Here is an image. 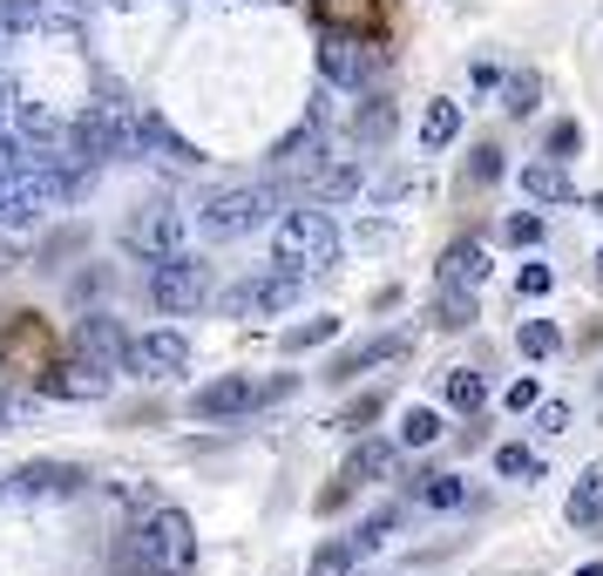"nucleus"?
Listing matches in <instances>:
<instances>
[{"instance_id":"nucleus-13","label":"nucleus","mask_w":603,"mask_h":576,"mask_svg":"<svg viewBox=\"0 0 603 576\" xmlns=\"http://www.w3.org/2000/svg\"><path fill=\"white\" fill-rule=\"evenodd\" d=\"M488 272H495V265H488V244H482V237H455L448 252H441V265H435V285H441V292H482Z\"/></svg>"},{"instance_id":"nucleus-34","label":"nucleus","mask_w":603,"mask_h":576,"mask_svg":"<svg viewBox=\"0 0 603 576\" xmlns=\"http://www.w3.org/2000/svg\"><path fill=\"white\" fill-rule=\"evenodd\" d=\"M393 136V102L373 96V109H360V143H387Z\"/></svg>"},{"instance_id":"nucleus-36","label":"nucleus","mask_w":603,"mask_h":576,"mask_svg":"<svg viewBox=\"0 0 603 576\" xmlns=\"http://www.w3.org/2000/svg\"><path fill=\"white\" fill-rule=\"evenodd\" d=\"M312 576H353V543H325L312 556Z\"/></svg>"},{"instance_id":"nucleus-23","label":"nucleus","mask_w":603,"mask_h":576,"mask_svg":"<svg viewBox=\"0 0 603 576\" xmlns=\"http://www.w3.org/2000/svg\"><path fill=\"white\" fill-rule=\"evenodd\" d=\"M407 496L427 502V509H461V502H468V481H461V475H414Z\"/></svg>"},{"instance_id":"nucleus-48","label":"nucleus","mask_w":603,"mask_h":576,"mask_svg":"<svg viewBox=\"0 0 603 576\" xmlns=\"http://www.w3.org/2000/svg\"><path fill=\"white\" fill-rule=\"evenodd\" d=\"M590 211H596V217H603V197H590Z\"/></svg>"},{"instance_id":"nucleus-15","label":"nucleus","mask_w":603,"mask_h":576,"mask_svg":"<svg viewBox=\"0 0 603 576\" xmlns=\"http://www.w3.org/2000/svg\"><path fill=\"white\" fill-rule=\"evenodd\" d=\"M393 461H400V455H393L387 441H360V448L347 455V468H339V481H332L325 496H319V509H339V502H347L360 481H373V475H393Z\"/></svg>"},{"instance_id":"nucleus-19","label":"nucleus","mask_w":603,"mask_h":576,"mask_svg":"<svg viewBox=\"0 0 603 576\" xmlns=\"http://www.w3.org/2000/svg\"><path fill=\"white\" fill-rule=\"evenodd\" d=\"M14 129H21V149L28 156H61V116L55 109H41V102H14Z\"/></svg>"},{"instance_id":"nucleus-20","label":"nucleus","mask_w":603,"mask_h":576,"mask_svg":"<svg viewBox=\"0 0 603 576\" xmlns=\"http://www.w3.org/2000/svg\"><path fill=\"white\" fill-rule=\"evenodd\" d=\"M14 360H28L35 373L48 367V325H41L35 312H21L8 333H0V367H14Z\"/></svg>"},{"instance_id":"nucleus-49","label":"nucleus","mask_w":603,"mask_h":576,"mask_svg":"<svg viewBox=\"0 0 603 576\" xmlns=\"http://www.w3.org/2000/svg\"><path fill=\"white\" fill-rule=\"evenodd\" d=\"M596 279H603V252H596Z\"/></svg>"},{"instance_id":"nucleus-21","label":"nucleus","mask_w":603,"mask_h":576,"mask_svg":"<svg viewBox=\"0 0 603 576\" xmlns=\"http://www.w3.org/2000/svg\"><path fill=\"white\" fill-rule=\"evenodd\" d=\"M523 197L563 211V204H576V184H570V170H563L556 156H543V163H523Z\"/></svg>"},{"instance_id":"nucleus-2","label":"nucleus","mask_w":603,"mask_h":576,"mask_svg":"<svg viewBox=\"0 0 603 576\" xmlns=\"http://www.w3.org/2000/svg\"><path fill=\"white\" fill-rule=\"evenodd\" d=\"M272 258H279V272H325L332 258H339V224L325 217V204H299V211H285L279 217V231H272Z\"/></svg>"},{"instance_id":"nucleus-41","label":"nucleus","mask_w":603,"mask_h":576,"mask_svg":"<svg viewBox=\"0 0 603 576\" xmlns=\"http://www.w3.org/2000/svg\"><path fill=\"white\" fill-rule=\"evenodd\" d=\"M536 428L543 435H570V407L563 400H536Z\"/></svg>"},{"instance_id":"nucleus-40","label":"nucleus","mask_w":603,"mask_h":576,"mask_svg":"<svg viewBox=\"0 0 603 576\" xmlns=\"http://www.w3.org/2000/svg\"><path fill=\"white\" fill-rule=\"evenodd\" d=\"M576 149H583V129H576V123H556V129H549V156H556V163H570Z\"/></svg>"},{"instance_id":"nucleus-10","label":"nucleus","mask_w":603,"mask_h":576,"mask_svg":"<svg viewBox=\"0 0 603 576\" xmlns=\"http://www.w3.org/2000/svg\"><path fill=\"white\" fill-rule=\"evenodd\" d=\"M319 149H325V102H319V109H312V116H305L279 149H272V177H279L285 191H299V184L319 170Z\"/></svg>"},{"instance_id":"nucleus-18","label":"nucleus","mask_w":603,"mask_h":576,"mask_svg":"<svg viewBox=\"0 0 603 576\" xmlns=\"http://www.w3.org/2000/svg\"><path fill=\"white\" fill-rule=\"evenodd\" d=\"M109 380H116V373H103V367H89V360H81V367H41V373H35V387H41L48 400H103Z\"/></svg>"},{"instance_id":"nucleus-14","label":"nucleus","mask_w":603,"mask_h":576,"mask_svg":"<svg viewBox=\"0 0 603 576\" xmlns=\"http://www.w3.org/2000/svg\"><path fill=\"white\" fill-rule=\"evenodd\" d=\"M75 346H81V360L103 367V373H129V340H123V325L103 319V312H89L75 325Z\"/></svg>"},{"instance_id":"nucleus-7","label":"nucleus","mask_w":603,"mask_h":576,"mask_svg":"<svg viewBox=\"0 0 603 576\" xmlns=\"http://www.w3.org/2000/svg\"><path fill=\"white\" fill-rule=\"evenodd\" d=\"M177 237H184V217H177V204H169V197H143V204L123 217V244H129V252H143V258H169V252H177Z\"/></svg>"},{"instance_id":"nucleus-39","label":"nucleus","mask_w":603,"mask_h":576,"mask_svg":"<svg viewBox=\"0 0 603 576\" xmlns=\"http://www.w3.org/2000/svg\"><path fill=\"white\" fill-rule=\"evenodd\" d=\"M468 177H475V184H495V177H502V149H495V143H482V149L468 156Z\"/></svg>"},{"instance_id":"nucleus-27","label":"nucleus","mask_w":603,"mask_h":576,"mask_svg":"<svg viewBox=\"0 0 603 576\" xmlns=\"http://www.w3.org/2000/svg\"><path fill=\"white\" fill-rule=\"evenodd\" d=\"M441 435H448V421L435 414V407H407V421H400V441L407 448H435Z\"/></svg>"},{"instance_id":"nucleus-37","label":"nucleus","mask_w":603,"mask_h":576,"mask_svg":"<svg viewBox=\"0 0 603 576\" xmlns=\"http://www.w3.org/2000/svg\"><path fill=\"white\" fill-rule=\"evenodd\" d=\"M495 468H502V475H543V461H536V455H529L523 441H508V448H495Z\"/></svg>"},{"instance_id":"nucleus-12","label":"nucleus","mask_w":603,"mask_h":576,"mask_svg":"<svg viewBox=\"0 0 603 576\" xmlns=\"http://www.w3.org/2000/svg\"><path fill=\"white\" fill-rule=\"evenodd\" d=\"M8 488L14 496H28V502H68V496H81V488H89V475H81L75 461H28V468H14L8 475Z\"/></svg>"},{"instance_id":"nucleus-42","label":"nucleus","mask_w":603,"mask_h":576,"mask_svg":"<svg viewBox=\"0 0 603 576\" xmlns=\"http://www.w3.org/2000/svg\"><path fill=\"white\" fill-rule=\"evenodd\" d=\"M380 407H387L380 393H360V400L347 407V421H339V428H367V421H380Z\"/></svg>"},{"instance_id":"nucleus-47","label":"nucleus","mask_w":603,"mask_h":576,"mask_svg":"<svg viewBox=\"0 0 603 576\" xmlns=\"http://www.w3.org/2000/svg\"><path fill=\"white\" fill-rule=\"evenodd\" d=\"M576 576H603V563H583V569H576Z\"/></svg>"},{"instance_id":"nucleus-1","label":"nucleus","mask_w":603,"mask_h":576,"mask_svg":"<svg viewBox=\"0 0 603 576\" xmlns=\"http://www.w3.org/2000/svg\"><path fill=\"white\" fill-rule=\"evenodd\" d=\"M123 563L136 576H191L197 569V523L169 502H149L123 536Z\"/></svg>"},{"instance_id":"nucleus-35","label":"nucleus","mask_w":603,"mask_h":576,"mask_svg":"<svg viewBox=\"0 0 603 576\" xmlns=\"http://www.w3.org/2000/svg\"><path fill=\"white\" fill-rule=\"evenodd\" d=\"M502 244H515V252H529V244H543V217H529V211H515V217L502 224Z\"/></svg>"},{"instance_id":"nucleus-44","label":"nucleus","mask_w":603,"mask_h":576,"mask_svg":"<svg viewBox=\"0 0 603 576\" xmlns=\"http://www.w3.org/2000/svg\"><path fill=\"white\" fill-rule=\"evenodd\" d=\"M536 400H543V387H536V380H515V387H508V407H515V414H529Z\"/></svg>"},{"instance_id":"nucleus-43","label":"nucleus","mask_w":603,"mask_h":576,"mask_svg":"<svg viewBox=\"0 0 603 576\" xmlns=\"http://www.w3.org/2000/svg\"><path fill=\"white\" fill-rule=\"evenodd\" d=\"M420 191V177H387L380 191H373V204H400V197H414Z\"/></svg>"},{"instance_id":"nucleus-33","label":"nucleus","mask_w":603,"mask_h":576,"mask_svg":"<svg viewBox=\"0 0 603 576\" xmlns=\"http://www.w3.org/2000/svg\"><path fill=\"white\" fill-rule=\"evenodd\" d=\"M515 346H523L529 360H549V353L563 346V333H556V325H549V319H529V325H523V333H515Z\"/></svg>"},{"instance_id":"nucleus-28","label":"nucleus","mask_w":603,"mask_h":576,"mask_svg":"<svg viewBox=\"0 0 603 576\" xmlns=\"http://www.w3.org/2000/svg\"><path fill=\"white\" fill-rule=\"evenodd\" d=\"M482 400H488V380L475 367H455L448 373V407H461V414H482Z\"/></svg>"},{"instance_id":"nucleus-17","label":"nucleus","mask_w":603,"mask_h":576,"mask_svg":"<svg viewBox=\"0 0 603 576\" xmlns=\"http://www.w3.org/2000/svg\"><path fill=\"white\" fill-rule=\"evenodd\" d=\"M360 191H367L360 163H319V170L299 184V204H325V211H332V204H353Z\"/></svg>"},{"instance_id":"nucleus-11","label":"nucleus","mask_w":603,"mask_h":576,"mask_svg":"<svg viewBox=\"0 0 603 576\" xmlns=\"http://www.w3.org/2000/svg\"><path fill=\"white\" fill-rule=\"evenodd\" d=\"M191 367V340L177 333V325H156V333L129 340V373L136 380H169V373H184Z\"/></svg>"},{"instance_id":"nucleus-31","label":"nucleus","mask_w":603,"mask_h":576,"mask_svg":"<svg viewBox=\"0 0 603 576\" xmlns=\"http://www.w3.org/2000/svg\"><path fill=\"white\" fill-rule=\"evenodd\" d=\"M536 102H543V81H536V75H508V81H502V109H508V116H529Z\"/></svg>"},{"instance_id":"nucleus-24","label":"nucleus","mask_w":603,"mask_h":576,"mask_svg":"<svg viewBox=\"0 0 603 576\" xmlns=\"http://www.w3.org/2000/svg\"><path fill=\"white\" fill-rule=\"evenodd\" d=\"M400 353H407V340H400V333H393V340H367L360 353H347V360L332 367V380H353V373H367V367H387V360H400Z\"/></svg>"},{"instance_id":"nucleus-32","label":"nucleus","mask_w":603,"mask_h":576,"mask_svg":"<svg viewBox=\"0 0 603 576\" xmlns=\"http://www.w3.org/2000/svg\"><path fill=\"white\" fill-rule=\"evenodd\" d=\"M332 333H339V319H325V312H319V319H305V325H292V333H285L279 346H285V353H305V346H325Z\"/></svg>"},{"instance_id":"nucleus-4","label":"nucleus","mask_w":603,"mask_h":576,"mask_svg":"<svg viewBox=\"0 0 603 576\" xmlns=\"http://www.w3.org/2000/svg\"><path fill=\"white\" fill-rule=\"evenodd\" d=\"M149 299H156V312H204L211 305V265L204 258H191V252H169V258H156V272H149Z\"/></svg>"},{"instance_id":"nucleus-38","label":"nucleus","mask_w":603,"mask_h":576,"mask_svg":"<svg viewBox=\"0 0 603 576\" xmlns=\"http://www.w3.org/2000/svg\"><path fill=\"white\" fill-rule=\"evenodd\" d=\"M515 292H523V299H549V292H556V272H549V265H523Z\"/></svg>"},{"instance_id":"nucleus-5","label":"nucleus","mask_w":603,"mask_h":576,"mask_svg":"<svg viewBox=\"0 0 603 576\" xmlns=\"http://www.w3.org/2000/svg\"><path fill=\"white\" fill-rule=\"evenodd\" d=\"M129 156L169 163V170H197V163H204V149L191 136H177V123L156 116V109H129Z\"/></svg>"},{"instance_id":"nucleus-22","label":"nucleus","mask_w":603,"mask_h":576,"mask_svg":"<svg viewBox=\"0 0 603 576\" xmlns=\"http://www.w3.org/2000/svg\"><path fill=\"white\" fill-rule=\"evenodd\" d=\"M576 529H590V523H603V461H590L583 475H576V488H570V509H563Z\"/></svg>"},{"instance_id":"nucleus-25","label":"nucleus","mask_w":603,"mask_h":576,"mask_svg":"<svg viewBox=\"0 0 603 576\" xmlns=\"http://www.w3.org/2000/svg\"><path fill=\"white\" fill-rule=\"evenodd\" d=\"M461 136V109L455 102H427V116H420V149H448Z\"/></svg>"},{"instance_id":"nucleus-8","label":"nucleus","mask_w":603,"mask_h":576,"mask_svg":"<svg viewBox=\"0 0 603 576\" xmlns=\"http://www.w3.org/2000/svg\"><path fill=\"white\" fill-rule=\"evenodd\" d=\"M75 156H89V163L129 156V109L123 102H89L75 116Z\"/></svg>"},{"instance_id":"nucleus-9","label":"nucleus","mask_w":603,"mask_h":576,"mask_svg":"<svg viewBox=\"0 0 603 576\" xmlns=\"http://www.w3.org/2000/svg\"><path fill=\"white\" fill-rule=\"evenodd\" d=\"M319 75L332 89H360L373 75V48L353 35V28H319Z\"/></svg>"},{"instance_id":"nucleus-3","label":"nucleus","mask_w":603,"mask_h":576,"mask_svg":"<svg viewBox=\"0 0 603 576\" xmlns=\"http://www.w3.org/2000/svg\"><path fill=\"white\" fill-rule=\"evenodd\" d=\"M272 197H279V191H257V184H217V191H204V204H197V231H204L211 244H237V237H251L257 224H265Z\"/></svg>"},{"instance_id":"nucleus-30","label":"nucleus","mask_w":603,"mask_h":576,"mask_svg":"<svg viewBox=\"0 0 603 576\" xmlns=\"http://www.w3.org/2000/svg\"><path fill=\"white\" fill-rule=\"evenodd\" d=\"M48 21V0H0V35H35Z\"/></svg>"},{"instance_id":"nucleus-29","label":"nucleus","mask_w":603,"mask_h":576,"mask_svg":"<svg viewBox=\"0 0 603 576\" xmlns=\"http://www.w3.org/2000/svg\"><path fill=\"white\" fill-rule=\"evenodd\" d=\"M380 0H319V28H367Z\"/></svg>"},{"instance_id":"nucleus-16","label":"nucleus","mask_w":603,"mask_h":576,"mask_svg":"<svg viewBox=\"0 0 603 576\" xmlns=\"http://www.w3.org/2000/svg\"><path fill=\"white\" fill-rule=\"evenodd\" d=\"M257 400H265V393H257V380L224 373V380H211V387L191 393V414H197V421H224V414H244V407H257Z\"/></svg>"},{"instance_id":"nucleus-46","label":"nucleus","mask_w":603,"mask_h":576,"mask_svg":"<svg viewBox=\"0 0 603 576\" xmlns=\"http://www.w3.org/2000/svg\"><path fill=\"white\" fill-rule=\"evenodd\" d=\"M8 116H14V81L0 75V136H8Z\"/></svg>"},{"instance_id":"nucleus-45","label":"nucleus","mask_w":603,"mask_h":576,"mask_svg":"<svg viewBox=\"0 0 603 576\" xmlns=\"http://www.w3.org/2000/svg\"><path fill=\"white\" fill-rule=\"evenodd\" d=\"M75 244H81V231H61V237H48V244H41V265H55V258H68V252H75Z\"/></svg>"},{"instance_id":"nucleus-6","label":"nucleus","mask_w":603,"mask_h":576,"mask_svg":"<svg viewBox=\"0 0 603 576\" xmlns=\"http://www.w3.org/2000/svg\"><path fill=\"white\" fill-rule=\"evenodd\" d=\"M292 299H299V272H251L217 299V312L224 319H279Z\"/></svg>"},{"instance_id":"nucleus-26","label":"nucleus","mask_w":603,"mask_h":576,"mask_svg":"<svg viewBox=\"0 0 603 576\" xmlns=\"http://www.w3.org/2000/svg\"><path fill=\"white\" fill-rule=\"evenodd\" d=\"M475 312H482V292H441V299H435V325H441V333L475 325Z\"/></svg>"}]
</instances>
